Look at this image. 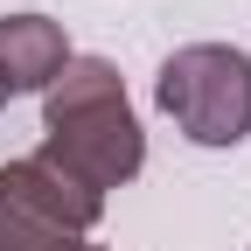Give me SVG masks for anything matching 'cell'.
<instances>
[{"instance_id":"cell-1","label":"cell","mask_w":251,"mask_h":251,"mask_svg":"<svg viewBox=\"0 0 251 251\" xmlns=\"http://www.w3.org/2000/svg\"><path fill=\"white\" fill-rule=\"evenodd\" d=\"M42 153L84 188H126L147 168V133L112 56H70L42 91Z\"/></svg>"},{"instance_id":"cell-2","label":"cell","mask_w":251,"mask_h":251,"mask_svg":"<svg viewBox=\"0 0 251 251\" xmlns=\"http://www.w3.org/2000/svg\"><path fill=\"white\" fill-rule=\"evenodd\" d=\"M153 105L175 119L188 147H244L251 140V56L230 42H181L153 77Z\"/></svg>"},{"instance_id":"cell-3","label":"cell","mask_w":251,"mask_h":251,"mask_svg":"<svg viewBox=\"0 0 251 251\" xmlns=\"http://www.w3.org/2000/svg\"><path fill=\"white\" fill-rule=\"evenodd\" d=\"M70 35L49 14H7L0 21V98H21V91H49L56 70L70 63Z\"/></svg>"},{"instance_id":"cell-4","label":"cell","mask_w":251,"mask_h":251,"mask_svg":"<svg viewBox=\"0 0 251 251\" xmlns=\"http://www.w3.org/2000/svg\"><path fill=\"white\" fill-rule=\"evenodd\" d=\"M0 168H7V181L21 188V202H35L56 230H70V237H91V230H98L105 196H98V188H84L77 175H63L42 147H35V153H21V161H0Z\"/></svg>"},{"instance_id":"cell-5","label":"cell","mask_w":251,"mask_h":251,"mask_svg":"<svg viewBox=\"0 0 251 251\" xmlns=\"http://www.w3.org/2000/svg\"><path fill=\"white\" fill-rule=\"evenodd\" d=\"M0 251H105V244L56 230L35 202H21V188L7 181V168H0Z\"/></svg>"},{"instance_id":"cell-6","label":"cell","mask_w":251,"mask_h":251,"mask_svg":"<svg viewBox=\"0 0 251 251\" xmlns=\"http://www.w3.org/2000/svg\"><path fill=\"white\" fill-rule=\"evenodd\" d=\"M0 105H7V98H0Z\"/></svg>"}]
</instances>
